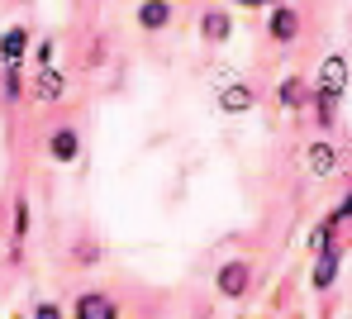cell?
<instances>
[{"instance_id":"1","label":"cell","mask_w":352,"mask_h":319,"mask_svg":"<svg viewBox=\"0 0 352 319\" xmlns=\"http://www.w3.org/2000/svg\"><path fill=\"white\" fill-rule=\"evenodd\" d=\"M343 91H348V58L333 53V58H324V67H319V86H314V105H319V120H324V124L333 120Z\"/></svg>"},{"instance_id":"2","label":"cell","mask_w":352,"mask_h":319,"mask_svg":"<svg viewBox=\"0 0 352 319\" xmlns=\"http://www.w3.org/2000/svg\"><path fill=\"white\" fill-rule=\"evenodd\" d=\"M305 172H309V177H324V182H329V177L338 172V148H333L329 138H314V143L305 148Z\"/></svg>"},{"instance_id":"3","label":"cell","mask_w":352,"mask_h":319,"mask_svg":"<svg viewBox=\"0 0 352 319\" xmlns=\"http://www.w3.org/2000/svg\"><path fill=\"white\" fill-rule=\"evenodd\" d=\"M257 105V91L248 86V81H229L224 91H219V110L224 115H243V110H252Z\"/></svg>"},{"instance_id":"4","label":"cell","mask_w":352,"mask_h":319,"mask_svg":"<svg viewBox=\"0 0 352 319\" xmlns=\"http://www.w3.org/2000/svg\"><path fill=\"white\" fill-rule=\"evenodd\" d=\"M62 96H67V76L53 63H43L34 76V100H62Z\"/></svg>"},{"instance_id":"5","label":"cell","mask_w":352,"mask_h":319,"mask_svg":"<svg viewBox=\"0 0 352 319\" xmlns=\"http://www.w3.org/2000/svg\"><path fill=\"white\" fill-rule=\"evenodd\" d=\"M248 281H252L248 262H224V267H219V296H229V300L248 296Z\"/></svg>"},{"instance_id":"6","label":"cell","mask_w":352,"mask_h":319,"mask_svg":"<svg viewBox=\"0 0 352 319\" xmlns=\"http://www.w3.org/2000/svg\"><path fill=\"white\" fill-rule=\"evenodd\" d=\"M24 53H29V29H24V24L5 29V34H0V63L19 67V63H24Z\"/></svg>"},{"instance_id":"7","label":"cell","mask_w":352,"mask_h":319,"mask_svg":"<svg viewBox=\"0 0 352 319\" xmlns=\"http://www.w3.org/2000/svg\"><path fill=\"white\" fill-rule=\"evenodd\" d=\"M338 262H343V248H338V243H324V248H319V257H314V286H319V291L333 286Z\"/></svg>"},{"instance_id":"8","label":"cell","mask_w":352,"mask_h":319,"mask_svg":"<svg viewBox=\"0 0 352 319\" xmlns=\"http://www.w3.org/2000/svg\"><path fill=\"white\" fill-rule=\"evenodd\" d=\"M138 24H143L148 34L167 29V24H172V0H143V5H138Z\"/></svg>"},{"instance_id":"9","label":"cell","mask_w":352,"mask_h":319,"mask_svg":"<svg viewBox=\"0 0 352 319\" xmlns=\"http://www.w3.org/2000/svg\"><path fill=\"white\" fill-rule=\"evenodd\" d=\"M119 305L110 296H96V291H86L81 300H76V319H115Z\"/></svg>"},{"instance_id":"10","label":"cell","mask_w":352,"mask_h":319,"mask_svg":"<svg viewBox=\"0 0 352 319\" xmlns=\"http://www.w3.org/2000/svg\"><path fill=\"white\" fill-rule=\"evenodd\" d=\"M267 29H272V38H276V43H291L295 34H300V14H295V10H286V5H276Z\"/></svg>"},{"instance_id":"11","label":"cell","mask_w":352,"mask_h":319,"mask_svg":"<svg viewBox=\"0 0 352 319\" xmlns=\"http://www.w3.org/2000/svg\"><path fill=\"white\" fill-rule=\"evenodd\" d=\"M48 153H53L58 162H76V153H81V138H76V129H53V138H48Z\"/></svg>"},{"instance_id":"12","label":"cell","mask_w":352,"mask_h":319,"mask_svg":"<svg viewBox=\"0 0 352 319\" xmlns=\"http://www.w3.org/2000/svg\"><path fill=\"white\" fill-rule=\"evenodd\" d=\"M200 34H205V38H210V43H224V38H229V34H234V19H229V14H224V10H210V14H205V19H200Z\"/></svg>"},{"instance_id":"13","label":"cell","mask_w":352,"mask_h":319,"mask_svg":"<svg viewBox=\"0 0 352 319\" xmlns=\"http://www.w3.org/2000/svg\"><path fill=\"white\" fill-rule=\"evenodd\" d=\"M276 100H281L286 110H300V105H305V86H300V76H286V81L276 86Z\"/></svg>"},{"instance_id":"14","label":"cell","mask_w":352,"mask_h":319,"mask_svg":"<svg viewBox=\"0 0 352 319\" xmlns=\"http://www.w3.org/2000/svg\"><path fill=\"white\" fill-rule=\"evenodd\" d=\"M24 234H29V205H24V200H14V248L24 243Z\"/></svg>"},{"instance_id":"15","label":"cell","mask_w":352,"mask_h":319,"mask_svg":"<svg viewBox=\"0 0 352 319\" xmlns=\"http://www.w3.org/2000/svg\"><path fill=\"white\" fill-rule=\"evenodd\" d=\"M24 96V81H19V67H5V100H19Z\"/></svg>"},{"instance_id":"16","label":"cell","mask_w":352,"mask_h":319,"mask_svg":"<svg viewBox=\"0 0 352 319\" xmlns=\"http://www.w3.org/2000/svg\"><path fill=\"white\" fill-rule=\"evenodd\" d=\"M352 219V186H348V195H343V200H338V210H333V214H329V224H333V229H338V224H348Z\"/></svg>"},{"instance_id":"17","label":"cell","mask_w":352,"mask_h":319,"mask_svg":"<svg viewBox=\"0 0 352 319\" xmlns=\"http://www.w3.org/2000/svg\"><path fill=\"white\" fill-rule=\"evenodd\" d=\"M324 243H333V224H329V219H324V224H319V229L309 234V248H314V253H319Z\"/></svg>"},{"instance_id":"18","label":"cell","mask_w":352,"mask_h":319,"mask_svg":"<svg viewBox=\"0 0 352 319\" xmlns=\"http://www.w3.org/2000/svg\"><path fill=\"white\" fill-rule=\"evenodd\" d=\"M34 315H38V319H58L62 310H58V305H53V300H43V305H34Z\"/></svg>"},{"instance_id":"19","label":"cell","mask_w":352,"mask_h":319,"mask_svg":"<svg viewBox=\"0 0 352 319\" xmlns=\"http://www.w3.org/2000/svg\"><path fill=\"white\" fill-rule=\"evenodd\" d=\"M34 58H38V67H43V63H53V43H48V38H43V43H38V48H34Z\"/></svg>"},{"instance_id":"20","label":"cell","mask_w":352,"mask_h":319,"mask_svg":"<svg viewBox=\"0 0 352 319\" xmlns=\"http://www.w3.org/2000/svg\"><path fill=\"white\" fill-rule=\"evenodd\" d=\"M238 5H267V0H238Z\"/></svg>"}]
</instances>
